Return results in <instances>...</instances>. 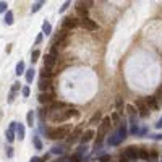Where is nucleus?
<instances>
[{"instance_id": "1", "label": "nucleus", "mask_w": 162, "mask_h": 162, "mask_svg": "<svg viewBox=\"0 0 162 162\" xmlns=\"http://www.w3.org/2000/svg\"><path fill=\"white\" fill-rule=\"evenodd\" d=\"M76 115H78V110L73 109L71 106H66L63 109H57V110L49 112V120L54 123H62V122H66L68 118L76 117Z\"/></svg>"}, {"instance_id": "2", "label": "nucleus", "mask_w": 162, "mask_h": 162, "mask_svg": "<svg viewBox=\"0 0 162 162\" xmlns=\"http://www.w3.org/2000/svg\"><path fill=\"white\" fill-rule=\"evenodd\" d=\"M71 131H73L71 125H62V127H55V128H47L45 135L50 139H63V138H68Z\"/></svg>"}, {"instance_id": "3", "label": "nucleus", "mask_w": 162, "mask_h": 162, "mask_svg": "<svg viewBox=\"0 0 162 162\" xmlns=\"http://www.w3.org/2000/svg\"><path fill=\"white\" fill-rule=\"evenodd\" d=\"M110 125H112L110 117H104L102 122H101V127H99V130H97V133H96V149L102 144V141H104V138H106V133L109 131Z\"/></svg>"}, {"instance_id": "4", "label": "nucleus", "mask_w": 162, "mask_h": 162, "mask_svg": "<svg viewBox=\"0 0 162 162\" xmlns=\"http://www.w3.org/2000/svg\"><path fill=\"white\" fill-rule=\"evenodd\" d=\"M57 57H59V52H57L55 47H52L50 52L44 57V66H47V68H52V66L57 63Z\"/></svg>"}, {"instance_id": "5", "label": "nucleus", "mask_w": 162, "mask_h": 162, "mask_svg": "<svg viewBox=\"0 0 162 162\" xmlns=\"http://www.w3.org/2000/svg\"><path fill=\"white\" fill-rule=\"evenodd\" d=\"M92 5V2H78L75 7L76 13H78L80 18H88V12H89V7Z\"/></svg>"}, {"instance_id": "6", "label": "nucleus", "mask_w": 162, "mask_h": 162, "mask_svg": "<svg viewBox=\"0 0 162 162\" xmlns=\"http://www.w3.org/2000/svg\"><path fill=\"white\" fill-rule=\"evenodd\" d=\"M81 136H83V125H78L70 133V136L66 138V143H68V144H75L78 139H81Z\"/></svg>"}, {"instance_id": "7", "label": "nucleus", "mask_w": 162, "mask_h": 162, "mask_svg": "<svg viewBox=\"0 0 162 162\" xmlns=\"http://www.w3.org/2000/svg\"><path fill=\"white\" fill-rule=\"evenodd\" d=\"M78 24H80L78 18H75V16H65L63 18V23H62V28H63V29H66V31H70V29H73V28H76Z\"/></svg>"}, {"instance_id": "8", "label": "nucleus", "mask_w": 162, "mask_h": 162, "mask_svg": "<svg viewBox=\"0 0 162 162\" xmlns=\"http://www.w3.org/2000/svg\"><path fill=\"white\" fill-rule=\"evenodd\" d=\"M136 110H138V115L141 118H146L149 115V107L146 106V102L143 101V99H138L136 101Z\"/></svg>"}, {"instance_id": "9", "label": "nucleus", "mask_w": 162, "mask_h": 162, "mask_svg": "<svg viewBox=\"0 0 162 162\" xmlns=\"http://www.w3.org/2000/svg\"><path fill=\"white\" fill-rule=\"evenodd\" d=\"M80 26L84 28V29H88V31H96L97 29V23L94 20H91V18H81Z\"/></svg>"}, {"instance_id": "10", "label": "nucleus", "mask_w": 162, "mask_h": 162, "mask_svg": "<svg viewBox=\"0 0 162 162\" xmlns=\"http://www.w3.org/2000/svg\"><path fill=\"white\" fill-rule=\"evenodd\" d=\"M122 156H125L128 160H135V159H139V148H135V146H130L125 149Z\"/></svg>"}, {"instance_id": "11", "label": "nucleus", "mask_w": 162, "mask_h": 162, "mask_svg": "<svg viewBox=\"0 0 162 162\" xmlns=\"http://www.w3.org/2000/svg\"><path fill=\"white\" fill-rule=\"evenodd\" d=\"M37 99H39L41 104H45V106H49V104H52L54 99H55V92H54V91H50V92H41Z\"/></svg>"}, {"instance_id": "12", "label": "nucleus", "mask_w": 162, "mask_h": 162, "mask_svg": "<svg viewBox=\"0 0 162 162\" xmlns=\"http://www.w3.org/2000/svg\"><path fill=\"white\" fill-rule=\"evenodd\" d=\"M39 89L41 92H50L52 89V80H47V78H41L39 80Z\"/></svg>"}, {"instance_id": "13", "label": "nucleus", "mask_w": 162, "mask_h": 162, "mask_svg": "<svg viewBox=\"0 0 162 162\" xmlns=\"http://www.w3.org/2000/svg\"><path fill=\"white\" fill-rule=\"evenodd\" d=\"M15 133H16V122H12L10 127H8V130H7V135H5V138H7L8 143H13L15 141V138H16Z\"/></svg>"}, {"instance_id": "14", "label": "nucleus", "mask_w": 162, "mask_h": 162, "mask_svg": "<svg viewBox=\"0 0 162 162\" xmlns=\"http://www.w3.org/2000/svg\"><path fill=\"white\" fill-rule=\"evenodd\" d=\"M122 141H123V139L118 136V133H117V131H113L112 135L107 138V144H109V146H118Z\"/></svg>"}, {"instance_id": "15", "label": "nucleus", "mask_w": 162, "mask_h": 162, "mask_svg": "<svg viewBox=\"0 0 162 162\" xmlns=\"http://www.w3.org/2000/svg\"><path fill=\"white\" fill-rule=\"evenodd\" d=\"M94 136H96V131H94V130H86L83 133V136H81V143H83V144H86V143H89L91 139H94Z\"/></svg>"}, {"instance_id": "16", "label": "nucleus", "mask_w": 162, "mask_h": 162, "mask_svg": "<svg viewBox=\"0 0 162 162\" xmlns=\"http://www.w3.org/2000/svg\"><path fill=\"white\" fill-rule=\"evenodd\" d=\"M146 106L149 107V109H152V110H157L159 109V104H157V97L156 96H149V97H146Z\"/></svg>"}, {"instance_id": "17", "label": "nucleus", "mask_w": 162, "mask_h": 162, "mask_svg": "<svg viewBox=\"0 0 162 162\" xmlns=\"http://www.w3.org/2000/svg\"><path fill=\"white\" fill-rule=\"evenodd\" d=\"M16 136L20 138V141L24 139V136H26V128H24L23 123H16Z\"/></svg>"}, {"instance_id": "18", "label": "nucleus", "mask_w": 162, "mask_h": 162, "mask_svg": "<svg viewBox=\"0 0 162 162\" xmlns=\"http://www.w3.org/2000/svg\"><path fill=\"white\" fill-rule=\"evenodd\" d=\"M52 76H54L52 68H47V66H42V68H41V78H47V80H50Z\"/></svg>"}, {"instance_id": "19", "label": "nucleus", "mask_w": 162, "mask_h": 162, "mask_svg": "<svg viewBox=\"0 0 162 162\" xmlns=\"http://www.w3.org/2000/svg\"><path fill=\"white\" fill-rule=\"evenodd\" d=\"M115 107H117V112L122 115V113H123V107H125V102H123V97L117 96V99H115Z\"/></svg>"}, {"instance_id": "20", "label": "nucleus", "mask_w": 162, "mask_h": 162, "mask_svg": "<svg viewBox=\"0 0 162 162\" xmlns=\"http://www.w3.org/2000/svg\"><path fill=\"white\" fill-rule=\"evenodd\" d=\"M50 33H52V24H50L49 21H44V23H42V34L49 36Z\"/></svg>"}, {"instance_id": "21", "label": "nucleus", "mask_w": 162, "mask_h": 162, "mask_svg": "<svg viewBox=\"0 0 162 162\" xmlns=\"http://www.w3.org/2000/svg\"><path fill=\"white\" fill-rule=\"evenodd\" d=\"M47 117H49V109H47V106H45V107H42V109L39 110V120H41V122H45Z\"/></svg>"}, {"instance_id": "22", "label": "nucleus", "mask_w": 162, "mask_h": 162, "mask_svg": "<svg viewBox=\"0 0 162 162\" xmlns=\"http://www.w3.org/2000/svg\"><path fill=\"white\" fill-rule=\"evenodd\" d=\"M13 18H15V16H13V12H12V10H8V12L5 13V24H8V26L13 24V21H15Z\"/></svg>"}, {"instance_id": "23", "label": "nucleus", "mask_w": 162, "mask_h": 162, "mask_svg": "<svg viewBox=\"0 0 162 162\" xmlns=\"http://www.w3.org/2000/svg\"><path fill=\"white\" fill-rule=\"evenodd\" d=\"M26 81L28 83H33V80H34V75H36V70L34 68H29V70H26Z\"/></svg>"}, {"instance_id": "24", "label": "nucleus", "mask_w": 162, "mask_h": 162, "mask_svg": "<svg viewBox=\"0 0 162 162\" xmlns=\"http://www.w3.org/2000/svg\"><path fill=\"white\" fill-rule=\"evenodd\" d=\"M15 73H16L18 76H20V75H23V73H26V68H24V62H18Z\"/></svg>"}, {"instance_id": "25", "label": "nucleus", "mask_w": 162, "mask_h": 162, "mask_svg": "<svg viewBox=\"0 0 162 162\" xmlns=\"http://www.w3.org/2000/svg\"><path fill=\"white\" fill-rule=\"evenodd\" d=\"M26 123H28V127H33V125H34V112H33V110L28 112V115H26Z\"/></svg>"}, {"instance_id": "26", "label": "nucleus", "mask_w": 162, "mask_h": 162, "mask_svg": "<svg viewBox=\"0 0 162 162\" xmlns=\"http://www.w3.org/2000/svg\"><path fill=\"white\" fill-rule=\"evenodd\" d=\"M33 144H34V148H36L37 151H41V149H42V141H41V138L37 136V135L33 138Z\"/></svg>"}, {"instance_id": "27", "label": "nucleus", "mask_w": 162, "mask_h": 162, "mask_svg": "<svg viewBox=\"0 0 162 162\" xmlns=\"http://www.w3.org/2000/svg\"><path fill=\"white\" fill-rule=\"evenodd\" d=\"M110 120H112V123H115V125H118V123L123 122V120L120 118V113H118V112H113L112 115H110Z\"/></svg>"}, {"instance_id": "28", "label": "nucleus", "mask_w": 162, "mask_h": 162, "mask_svg": "<svg viewBox=\"0 0 162 162\" xmlns=\"http://www.w3.org/2000/svg\"><path fill=\"white\" fill-rule=\"evenodd\" d=\"M44 3H45V2H42V0H41V2H36V3H33V7H31V13H36V12H39L41 8L44 7Z\"/></svg>"}, {"instance_id": "29", "label": "nucleus", "mask_w": 162, "mask_h": 162, "mask_svg": "<svg viewBox=\"0 0 162 162\" xmlns=\"http://www.w3.org/2000/svg\"><path fill=\"white\" fill-rule=\"evenodd\" d=\"M50 152H52V154H59V156H62V154H65V146H54Z\"/></svg>"}, {"instance_id": "30", "label": "nucleus", "mask_w": 162, "mask_h": 162, "mask_svg": "<svg viewBox=\"0 0 162 162\" xmlns=\"http://www.w3.org/2000/svg\"><path fill=\"white\" fill-rule=\"evenodd\" d=\"M39 57H41V50H39V49H34V50L31 52V62L36 63L37 60H39Z\"/></svg>"}, {"instance_id": "31", "label": "nucleus", "mask_w": 162, "mask_h": 162, "mask_svg": "<svg viewBox=\"0 0 162 162\" xmlns=\"http://www.w3.org/2000/svg\"><path fill=\"white\" fill-rule=\"evenodd\" d=\"M125 107H127V112L130 113V115H131V117H135V115H136V113H138V110L135 109V106H131V104H128V106H125Z\"/></svg>"}, {"instance_id": "32", "label": "nucleus", "mask_w": 162, "mask_h": 162, "mask_svg": "<svg viewBox=\"0 0 162 162\" xmlns=\"http://www.w3.org/2000/svg\"><path fill=\"white\" fill-rule=\"evenodd\" d=\"M139 159H146V160H149V152H148V149L139 148Z\"/></svg>"}, {"instance_id": "33", "label": "nucleus", "mask_w": 162, "mask_h": 162, "mask_svg": "<svg viewBox=\"0 0 162 162\" xmlns=\"http://www.w3.org/2000/svg\"><path fill=\"white\" fill-rule=\"evenodd\" d=\"M110 154H101L97 156V162H110Z\"/></svg>"}, {"instance_id": "34", "label": "nucleus", "mask_w": 162, "mask_h": 162, "mask_svg": "<svg viewBox=\"0 0 162 162\" xmlns=\"http://www.w3.org/2000/svg\"><path fill=\"white\" fill-rule=\"evenodd\" d=\"M47 159H49V156L45 154L44 157H31V160H29V162H45Z\"/></svg>"}, {"instance_id": "35", "label": "nucleus", "mask_w": 162, "mask_h": 162, "mask_svg": "<svg viewBox=\"0 0 162 162\" xmlns=\"http://www.w3.org/2000/svg\"><path fill=\"white\" fill-rule=\"evenodd\" d=\"M21 96H23V97L29 96V86H23V88H21Z\"/></svg>"}, {"instance_id": "36", "label": "nucleus", "mask_w": 162, "mask_h": 162, "mask_svg": "<svg viewBox=\"0 0 162 162\" xmlns=\"http://www.w3.org/2000/svg\"><path fill=\"white\" fill-rule=\"evenodd\" d=\"M83 160V157L80 156V154H73L71 157H70V162H81Z\"/></svg>"}, {"instance_id": "37", "label": "nucleus", "mask_w": 162, "mask_h": 162, "mask_svg": "<svg viewBox=\"0 0 162 162\" xmlns=\"http://www.w3.org/2000/svg\"><path fill=\"white\" fill-rule=\"evenodd\" d=\"M7 7H8L7 2H0V13H7V12H8Z\"/></svg>"}, {"instance_id": "38", "label": "nucleus", "mask_w": 162, "mask_h": 162, "mask_svg": "<svg viewBox=\"0 0 162 162\" xmlns=\"http://www.w3.org/2000/svg\"><path fill=\"white\" fill-rule=\"evenodd\" d=\"M149 138H152L154 141H162V133H156V135H149Z\"/></svg>"}, {"instance_id": "39", "label": "nucleus", "mask_w": 162, "mask_h": 162, "mask_svg": "<svg viewBox=\"0 0 162 162\" xmlns=\"http://www.w3.org/2000/svg\"><path fill=\"white\" fill-rule=\"evenodd\" d=\"M20 81H16V83H13V86H12V89L10 91H13V92H18V91H20Z\"/></svg>"}, {"instance_id": "40", "label": "nucleus", "mask_w": 162, "mask_h": 162, "mask_svg": "<svg viewBox=\"0 0 162 162\" xmlns=\"http://www.w3.org/2000/svg\"><path fill=\"white\" fill-rule=\"evenodd\" d=\"M15 96H16V92L10 91V94H8V104H12V102L15 101Z\"/></svg>"}, {"instance_id": "41", "label": "nucleus", "mask_w": 162, "mask_h": 162, "mask_svg": "<svg viewBox=\"0 0 162 162\" xmlns=\"http://www.w3.org/2000/svg\"><path fill=\"white\" fill-rule=\"evenodd\" d=\"M42 39H44V34H42V33H39V34H37V37H36V45H37V44H41V42H42Z\"/></svg>"}, {"instance_id": "42", "label": "nucleus", "mask_w": 162, "mask_h": 162, "mask_svg": "<svg viewBox=\"0 0 162 162\" xmlns=\"http://www.w3.org/2000/svg\"><path fill=\"white\" fill-rule=\"evenodd\" d=\"M54 162H70V157H57Z\"/></svg>"}, {"instance_id": "43", "label": "nucleus", "mask_w": 162, "mask_h": 162, "mask_svg": "<svg viewBox=\"0 0 162 162\" xmlns=\"http://www.w3.org/2000/svg\"><path fill=\"white\" fill-rule=\"evenodd\" d=\"M7 157H13V148H7Z\"/></svg>"}, {"instance_id": "44", "label": "nucleus", "mask_w": 162, "mask_h": 162, "mask_svg": "<svg viewBox=\"0 0 162 162\" xmlns=\"http://www.w3.org/2000/svg\"><path fill=\"white\" fill-rule=\"evenodd\" d=\"M68 7H70V2H65V3L60 7V13H62V12H65V10H66V8H68Z\"/></svg>"}, {"instance_id": "45", "label": "nucleus", "mask_w": 162, "mask_h": 162, "mask_svg": "<svg viewBox=\"0 0 162 162\" xmlns=\"http://www.w3.org/2000/svg\"><path fill=\"white\" fill-rule=\"evenodd\" d=\"M99 118H101V113H96L92 118H91V123H96V122H99Z\"/></svg>"}, {"instance_id": "46", "label": "nucleus", "mask_w": 162, "mask_h": 162, "mask_svg": "<svg viewBox=\"0 0 162 162\" xmlns=\"http://www.w3.org/2000/svg\"><path fill=\"white\" fill-rule=\"evenodd\" d=\"M156 128H162V118H160L157 123H156Z\"/></svg>"}, {"instance_id": "47", "label": "nucleus", "mask_w": 162, "mask_h": 162, "mask_svg": "<svg viewBox=\"0 0 162 162\" xmlns=\"http://www.w3.org/2000/svg\"><path fill=\"white\" fill-rule=\"evenodd\" d=\"M120 162H130V160H128L125 156H122V157H120Z\"/></svg>"}]
</instances>
